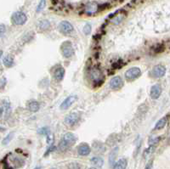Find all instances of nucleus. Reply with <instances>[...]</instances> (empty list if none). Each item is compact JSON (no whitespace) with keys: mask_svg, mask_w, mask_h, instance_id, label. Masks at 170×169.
I'll return each mask as SVG.
<instances>
[{"mask_svg":"<svg viewBox=\"0 0 170 169\" xmlns=\"http://www.w3.org/2000/svg\"><path fill=\"white\" fill-rule=\"evenodd\" d=\"M33 169H41V168H40V167H36L35 168H33Z\"/></svg>","mask_w":170,"mask_h":169,"instance_id":"nucleus-36","label":"nucleus"},{"mask_svg":"<svg viewBox=\"0 0 170 169\" xmlns=\"http://www.w3.org/2000/svg\"><path fill=\"white\" fill-rule=\"evenodd\" d=\"M53 150H55V147H54V146L52 145V146H50L49 148V149H48V150H47L46 153L44 154V156H48V155H49V154L50 153L51 151H53Z\"/></svg>","mask_w":170,"mask_h":169,"instance_id":"nucleus-33","label":"nucleus"},{"mask_svg":"<svg viewBox=\"0 0 170 169\" xmlns=\"http://www.w3.org/2000/svg\"><path fill=\"white\" fill-rule=\"evenodd\" d=\"M64 76H65V69L61 67H57L54 72V77L55 78V80L60 82L64 78Z\"/></svg>","mask_w":170,"mask_h":169,"instance_id":"nucleus-15","label":"nucleus"},{"mask_svg":"<svg viewBox=\"0 0 170 169\" xmlns=\"http://www.w3.org/2000/svg\"><path fill=\"white\" fill-rule=\"evenodd\" d=\"M89 169H97V168H90Z\"/></svg>","mask_w":170,"mask_h":169,"instance_id":"nucleus-38","label":"nucleus"},{"mask_svg":"<svg viewBox=\"0 0 170 169\" xmlns=\"http://www.w3.org/2000/svg\"><path fill=\"white\" fill-rule=\"evenodd\" d=\"M76 100H77V96H76V95H70V96H68V97L61 103L60 108H61V110H67V109L70 107Z\"/></svg>","mask_w":170,"mask_h":169,"instance_id":"nucleus-14","label":"nucleus"},{"mask_svg":"<svg viewBox=\"0 0 170 169\" xmlns=\"http://www.w3.org/2000/svg\"><path fill=\"white\" fill-rule=\"evenodd\" d=\"M154 148V145H150V147L148 149H146L144 151V154H143V156H144V158H146L148 156H149L151 152L152 151V150Z\"/></svg>","mask_w":170,"mask_h":169,"instance_id":"nucleus-30","label":"nucleus"},{"mask_svg":"<svg viewBox=\"0 0 170 169\" xmlns=\"http://www.w3.org/2000/svg\"><path fill=\"white\" fill-rule=\"evenodd\" d=\"M168 120H169L168 116H166V117H163V118H161L159 121L156 123V125H155L154 127L155 130H160V129H163V128L166 126V124L168 123Z\"/></svg>","mask_w":170,"mask_h":169,"instance_id":"nucleus-17","label":"nucleus"},{"mask_svg":"<svg viewBox=\"0 0 170 169\" xmlns=\"http://www.w3.org/2000/svg\"><path fill=\"white\" fill-rule=\"evenodd\" d=\"M79 118H80V117H79V115L77 113L73 112L67 116L66 118H65V120H64V122L68 126H73L79 121Z\"/></svg>","mask_w":170,"mask_h":169,"instance_id":"nucleus-9","label":"nucleus"},{"mask_svg":"<svg viewBox=\"0 0 170 169\" xmlns=\"http://www.w3.org/2000/svg\"><path fill=\"white\" fill-rule=\"evenodd\" d=\"M11 21L12 22L17 25V26H22L24 25L27 21V16L26 15L22 12V11H16L13 14V16L11 17Z\"/></svg>","mask_w":170,"mask_h":169,"instance_id":"nucleus-2","label":"nucleus"},{"mask_svg":"<svg viewBox=\"0 0 170 169\" xmlns=\"http://www.w3.org/2000/svg\"><path fill=\"white\" fill-rule=\"evenodd\" d=\"M141 75V71L139 67H132L125 72V78L128 82H133L139 78Z\"/></svg>","mask_w":170,"mask_h":169,"instance_id":"nucleus-3","label":"nucleus"},{"mask_svg":"<svg viewBox=\"0 0 170 169\" xmlns=\"http://www.w3.org/2000/svg\"><path fill=\"white\" fill-rule=\"evenodd\" d=\"M124 86V82L122 77L117 76V77H112L110 81V87L114 90H118L119 88Z\"/></svg>","mask_w":170,"mask_h":169,"instance_id":"nucleus-8","label":"nucleus"},{"mask_svg":"<svg viewBox=\"0 0 170 169\" xmlns=\"http://www.w3.org/2000/svg\"><path fill=\"white\" fill-rule=\"evenodd\" d=\"M51 169H60V168H53Z\"/></svg>","mask_w":170,"mask_h":169,"instance_id":"nucleus-37","label":"nucleus"},{"mask_svg":"<svg viewBox=\"0 0 170 169\" xmlns=\"http://www.w3.org/2000/svg\"><path fill=\"white\" fill-rule=\"evenodd\" d=\"M152 160L151 161H150L149 162L147 163V165H146V167H145V169H151L152 168Z\"/></svg>","mask_w":170,"mask_h":169,"instance_id":"nucleus-35","label":"nucleus"},{"mask_svg":"<svg viewBox=\"0 0 170 169\" xmlns=\"http://www.w3.org/2000/svg\"><path fill=\"white\" fill-rule=\"evenodd\" d=\"M90 152H91V148L88 144L82 143L77 146V153L80 156H86L89 155Z\"/></svg>","mask_w":170,"mask_h":169,"instance_id":"nucleus-12","label":"nucleus"},{"mask_svg":"<svg viewBox=\"0 0 170 169\" xmlns=\"http://www.w3.org/2000/svg\"><path fill=\"white\" fill-rule=\"evenodd\" d=\"M13 138H14V133H10L7 136H6L5 138L3 139V141H2V144H8L10 142L11 140L13 139Z\"/></svg>","mask_w":170,"mask_h":169,"instance_id":"nucleus-26","label":"nucleus"},{"mask_svg":"<svg viewBox=\"0 0 170 169\" xmlns=\"http://www.w3.org/2000/svg\"><path fill=\"white\" fill-rule=\"evenodd\" d=\"M58 28H59V31H61L63 34H69L73 31V26L69 22V21H61L59 26H58Z\"/></svg>","mask_w":170,"mask_h":169,"instance_id":"nucleus-7","label":"nucleus"},{"mask_svg":"<svg viewBox=\"0 0 170 169\" xmlns=\"http://www.w3.org/2000/svg\"><path fill=\"white\" fill-rule=\"evenodd\" d=\"M120 11L121 10L116 11L114 14L110 16V17H112V20H111L112 23H113L115 25H118V24H120V23L125 19V17H126V13H119Z\"/></svg>","mask_w":170,"mask_h":169,"instance_id":"nucleus-10","label":"nucleus"},{"mask_svg":"<svg viewBox=\"0 0 170 169\" xmlns=\"http://www.w3.org/2000/svg\"><path fill=\"white\" fill-rule=\"evenodd\" d=\"M90 78L93 81L94 83L102 84L104 82V75L102 72L98 68H93L90 71Z\"/></svg>","mask_w":170,"mask_h":169,"instance_id":"nucleus-5","label":"nucleus"},{"mask_svg":"<svg viewBox=\"0 0 170 169\" xmlns=\"http://www.w3.org/2000/svg\"><path fill=\"white\" fill-rule=\"evenodd\" d=\"M45 6H46V0H40V2L38 3V5L37 7V13L41 12V11L45 8Z\"/></svg>","mask_w":170,"mask_h":169,"instance_id":"nucleus-25","label":"nucleus"},{"mask_svg":"<svg viewBox=\"0 0 170 169\" xmlns=\"http://www.w3.org/2000/svg\"><path fill=\"white\" fill-rule=\"evenodd\" d=\"M91 31H92V26L90 24H86L83 27V33L85 35H89L91 33Z\"/></svg>","mask_w":170,"mask_h":169,"instance_id":"nucleus-29","label":"nucleus"},{"mask_svg":"<svg viewBox=\"0 0 170 169\" xmlns=\"http://www.w3.org/2000/svg\"><path fill=\"white\" fill-rule=\"evenodd\" d=\"M6 82H7V80H6L5 77H2L1 78V88H4V85L6 84Z\"/></svg>","mask_w":170,"mask_h":169,"instance_id":"nucleus-32","label":"nucleus"},{"mask_svg":"<svg viewBox=\"0 0 170 169\" xmlns=\"http://www.w3.org/2000/svg\"><path fill=\"white\" fill-rule=\"evenodd\" d=\"M93 148L94 150V151H95L96 153L99 154L103 153V152H105V150H106L105 145H104L102 143H100V142H95V143H94Z\"/></svg>","mask_w":170,"mask_h":169,"instance_id":"nucleus-23","label":"nucleus"},{"mask_svg":"<svg viewBox=\"0 0 170 169\" xmlns=\"http://www.w3.org/2000/svg\"><path fill=\"white\" fill-rule=\"evenodd\" d=\"M166 74V68L163 65H157L155 66L151 72V76L156 78H160L163 77Z\"/></svg>","mask_w":170,"mask_h":169,"instance_id":"nucleus-6","label":"nucleus"},{"mask_svg":"<svg viewBox=\"0 0 170 169\" xmlns=\"http://www.w3.org/2000/svg\"><path fill=\"white\" fill-rule=\"evenodd\" d=\"M4 30H5V26L4 24H1L0 26V31H1V37L4 36Z\"/></svg>","mask_w":170,"mask_h":169,"instance_id":"nucleus-34","label":"nucleus"},{"mask_svg":"<svg viewBox=\"0 0 170 169\" xmlns=\"http://www.w3.org/2000/svg\"><path fill=\"white\" fill-rule=\"evenodd\" d=\"M127 160L126 159H120L113 166V169H126L127 168Z\"/></svg>","mask_w":170,"mask_h":169,"instance_id":"nucleus-20","label":"nucleus"},{"mask_svg":"<svg viewBox=\"0 0 170 169\" xmlns=\"http://www.w3.org/2000/svg\"><path fill=\"white\" fill-rule=\"evenodd\" d=\"M61 50L65 58H71L74 55V49L70 41H65L61 45Z\"/></svg>","mask_w":170,"mask_h":169,"instance_id":"nucleus-4","label":"nucleus"},{"mask_svg":"<svg viewBox=\"0 0 170 169\" xmlns=\"http://www.w3.org/2000/svg\"><path fill=\"white\" fill-rule=\"evenodd\" d=\"M11 108H10V103L8 102H3L2 105H1V116H3L4 114V111H5V116H9L10 113Z\"/></svg>","mask_w":170,"mask_h":169,"instance_id":"nucleus-21","label":"nucleus"},{"mask_svg":"<svg viewBox=\"0 0 170 169\" xmlns=\"http://www.w3.org/2000/svg\"><path fill=\"white\" fill-rule=\"evenodd\" d=\"M3 63H4V67H8V68L12 67L14 66V58L11 56L10 55H7L4 57Z\"/></svg>","mask_w":170,"mask_h":169,"instance_id":"nucleus-19","label":"nucleus"},{"mask_svg":"<svg viewBox=\"0 0 170 169\" xmlns=\"http://www.w3.org/2000/svg\"><path fill=\"white\" fill-rule=\"evenodd\" d=\"M99 9H100V6L96 3L91 2V3H88V4L84 7V12L88 16H91L95 14L99 10Z\"/></svg>","mask_w":170,"mask_h":169,"instance_id":"nucleus-11","label":"nucleus"},{"mask_svg":"<svg viewBox=\"0 0 170 169\" xmlns=\"http://www.w3.org/2000/svg\"><path fill=\"white\" fill-rule=\"evenodd\" d=\"M77 141V137L72 133H66L63 137L61 140L60 141L59 144V150L61 151H65L67 149H69L72 144L76 143Z\"/></svg>","mask_w":170,"mask_h":169,"instance_id":"nucleus-1","label":"nucleus"},{"mask_svg":"<svg viewBox=\"0 0 170 169\" xmlns=\"http://www.w3.org/2000/svg\"><path fill=\"white\" fill-rule=\"evenodd\" d=\"M118 147H115V148L110 152L109 154V163H110V166L112 167L115 165V160L118 156Z\"/></svg>","mask_w":170,"mask_h":169,"instance_id":"nucleus-16","label":"nucleus"},{"mask_svg":"<svg viewBox=\"0 0 170 169\" xmlns=\"http://www.w3.org/2000/svg\"><path fill=\"white\" fill-rule=\"evenodd\" d=\"M40 108V105H39V103L36 101V100H32L31 102L28 104V109L29 111H31V112H37L38 111Z\"/></svg>","mask_w":170,"mask_h":169,"instance_id":"nucleus-24","label":"nucleus"},{"mask_svg":"<svg viewBox=\"0 0 170 169\" xmlns=\"http://www.w3.org/2000/svg\"><path fill=\"white\" fill-rule=\"evenodd\" d=\"M160 141V137L157 138H153V139H151L150 140V145H155V144H157Z\"/></svg>","mask_w":170,"mask_h":169,"instance_id":"nucleus-31","label":"nucleus"},{"mask_svg":"<svg viewBox=\"0 0 170 169\" xmlns=\"http://www.w3.org/2000/svg\"><path fill=\"white\" fill-rule=\"evenodd\" d=\"M37 28L41 31H45L48 30L49 27H50V22L48 21V20H41L37 22Z\"/></svg>","mask_w":170,"mask_h":169,"instance_id":"nucleus-18","label":"nucleus"},{"mask_svg":"<svg viewBox=\"0 0 170 169\" xmlns=\"http://www.w3.org/2000/svg\"><path fill=\"white\" fill-rule=\"evenodd\" d=\"M38 133H40L42 135H46V136H48V135L50 134V130H49V128L44 127V128H42L38 129Z\"/></svg>","mask_w":170,"mask_h":169,"instance_id":"nucleus-27","label":"nucleus"},{"mask_svg":"<svg viewBox=\"0 0 170 169\" xmlns=\"http://www.w3.org/2000/svg\"><path fill=\"white\" fill-rule=\"evenodd\" d=\"M90 162L92 165H94V167H97V168H101L104 164V160L101 157H99V156H94L93 158L90 160Z\"/></svg>","mask_w":170,"mask_h":169,"instance_id":"nucleus-22","label":"nucleus"},{"mask_svg":"<svg viewBox=\"0 0 170 169\" xmlns=\"http://www.w3.org/2000/svg\"><path fill=\"white\" fill-rule=\"evenodd\" d=\"M68 169H82V166L77 162H72L68 165Z\"/></svg>","mask_w":170,"mask_h":169,"instance_id":"nucleus-28","label":"nucleus"},{"mask_svg":"<svg viewBox=\"0 0 170 169\" xmlns=\"http://www.w3.org/2000/svg\"><path fill=\"white\" fill-rule=\"evenodd\" d=\"M162 94V87L159 84H156L153 85L151 88V92H150V96L152 99H157Z\"/></svg>","mask_w":170,"mask_h":169,"instance_id":"nucleus-13","label":"nucleus"}]
</instances>
